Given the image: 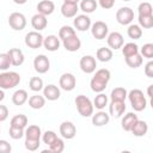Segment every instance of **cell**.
I'll return each mask as SVG.
<instances>
[{
  "instance_id": "cell-1",
  "label": "cell",
  "mask_w": 153,
  "mask_h": 153,
  "mask_svg": "<svg viewBox=\"0 0 153 153\" xmlns=\"http://www.w3.org/2000/svg\"><path fill=\"white\" fill-rule=\"evenodd\" d=\"M110 78H111V73H110L109 69H106V68L97 69L94 72V75L92 76V79L90 81L91 90L96 93L104 92L106 86H108V82H109Z\"/></svg>"
},
{
  "instance_id": "cell-2",
  "label": "cell",
  "mask_w": 153,
  "mask_h": 153,
  "mask_svg": "<svg viewBox=\"0 0 153 153\" xmlns=\"http://www.w3.org/2000/svg\"><path fill=\"white\" fill-rule=\"evenodd\" d=\"M128 99H129V103L131 105V108L134 109V111L136 112H140V111H143L147 106V100H146V97L143 94V92L139 88H134V90H130L128 92Z\"/></svg>"
},
{
  "instance_id": "cell-3",
  "label": "cell",
  "mask_w": 153,
  "mask_h": 153,
  "mask_svg": "<svg viewBox=\"0 0 153 153\" xmlns=\"http://www.w3.org/2000/svg\"><path fill=\"white\" fill-rule=\"evenodd\" d=\"M74 103H75V106H76L79 115H81L82 117H92L94 105L88 97H86L84 94H79L75 97Z\"/></svg>"
},
{
  "instance_id": "cell-4",
  "label": "cell",
  "mask_w": 153,
  "mask_h": 153,
  "mask_svg": "<svg viewBox=\"0 0 153 153\" xmlns=\"http://www.w3.org/2000/svg\"><path fill=\"white\" fill-rule=\"evenodd\" d=\"M22 78L20 74L13 71H5L0 73V88L2 90H10L14 88L19 85Z\"/></svg>"
},
{
  "instance_id": "cell-5",
  "label": "cell",
  "mask_w": 153,
  "mask_h": 153,
  "mask_svg": "<svg viewBox=\"0 0 153 153\" xmlns=\"http://www.w3.org/2000/svg\"><path fill=\"white\" fill-rule=\"evenodd\" d=\"M25 45L31 48V49H38L43 45V42H44V37L42 36V33L39 31H30L25 35Z\"/></svg>"
},
{
  "instance_id": "cell-6",
  "label": "cell",
  "mask_w": 153,
  "mask_h": 153,
  "mask_svg": "<svg viewBox=\"0 0 153 153\" xmlns=\"http://www.w3.org/2000/svg\"><path fill=\"white\" fill-rule=\"evenodd\" d=\"M26 18L20 12H13L8 16V25L14 31H22L26 26Z\"/></svg>"
},
{
  "instance_id": "cell-7",
  "label": "cell",
  "mask_w": 153,
  "mask_h": 153,
  "mask_svg": "<svg viewBox=\"0 0 153 153\" xmlns=\"http://www.w3.org/2000/svg\"><path fill=\"white\" fill-rule=\"evenodd\" d=\"M116 20L121 25H130L134 20V11L128 6L118 8L116 12Z\"/></svg>"
},
{
  "instance_id": "cell-8",
  "label": "cell",
  "mask_w": 153,
  "mask_h": 153,
  "mask_svg": "<svg viewBox=\"0 0 153 153\" xmlns=\"http://www.w3.org/2000/svg\"><path fill=\"white\" fill-rule=\"evenodd\" d=\"M91 33L96 39H104L108 37L109 35V27L108 24L102 22V20H97L94 23H92L91 25Z\"/></svg>"
},
{
  "instance_id": "cell-9",
  "label": "cell",
  "mask_w": 153,
  "mask_h": 153,
  "mask_svg": "<svg viewBox=\"0 0 153 153\" xmlns=\"http://www.w3.org/2000/svg\"><path fill=\"white\" fill-rule=\"evenodd\" d=\"M80 69L86 74H92L96 72L97 68V61L92 55H84L79 61Z\"/></svg>"
},
{
  "instance_id": "cell-10",
  "label": "cell",
  "mask_w": 153,
  "mask_h": 153,
  "mask_svg": "<svg viewBox=\"0 0 153 153\" xmlns=\"http://www.w3.org/2000/svg\"><path fill=\"white\" fill-rule=\"evenodd\" d=\"M33 68H35V71L38 74L47 73L49 71V68H50V61H49V59L45 55H43V54L37 55L33 59Z\"/></svg>"
},
{
  "instance_id": "cell-11",
  "label": "cell",
  "mask_w": 153,
  "mask_h": 153,
  "mask_svg": "<svg viewBox=\"0 0 153 153\" xmlns=\"http://www.w3.org/2000/svg\"><path fill=\"white\" fill-rule=\"evenodd\" d=\"M59 85L60 87L63 90V91H73L76 86V79L74 76V74L72 73H63L61 76H60V80H59Z\"/></svg>"
},
{
  "instance_id": "cell-12",
  "label": "cell",
  "mask_w": 153,
  "mask_h": 153,
  "mask_svg": "<svg viewBox=\"0 0 153 153\" xmlns=\"http://www.w3.org/2000/svg\"><path fill=\"white\" fill-rule=\"evenodd\" d=\"M73 25H74V29L84 32V31H87L88 29H91L92 22H91V18L85 13V14L75 16L74 20H73Z\"/></svg>"
},
{
  "instance_id": "cell-13",
  "label": "cell",
  "mask_w": 153,
  "mask_h": 153,
  "mask_svg": "<svg viewBox=\"0 0 153 153\" xmlns=\"http://www.w3.org/2000/svg\"><path fill=\"white\" fill-rule=\"evenodd\" d=\"M106 42H108L109 48H111L112 50H117V49H122V47L124 44V38H123L122 33H120L117 31H112L108 35Z\"/></svg>"
},
{
  "instance_id": "cell-14",
  "label": "cell",
  "mask_w": 153,
  "mask_h": 153,
  "mask_svg": "<svg viewBox=\"0 0 153 153\" xmlns=\"http://www.w3.org/2000/svg\"><path fill=\"white\" fill-rule=\"evenodd\" d=\"M60 134L66 140H72L76 135V127L71 121H63L60 124Z\"/></svg>"
},
{
  "instance_id": "cell-15",
  "label": "cell",
  "mask_w": 153,
  "mask_h": 153,
  "mask_svg": "<svg viewBox=\"0 0 153 153\" xmlns=\"http://www.w3.org/2000/svg\"><path fill=\"white\" fill-rule=\"evenodd\" d=\"M126 103L121 100H111L109 104V114L114 118H120L126 112Z\"/></svg>"
},
{
  "instance_id": "cell-16",
  "label": "cell",
  "mask_w": 153,
  "mask_h": 153,
  "mask_svg": "<svg viewBox=\"0 0 153 153\" xmlns=\"http://www.w3.org/2000/svg\"><path fill=\"white\" fill-rule=\"evenodd\" d=\"M62 45L67 51L74 53V51H78L81 48V41L76 35H73L71 37L65 38L62 41Z\"/></svg>"
},
{
  "instance_id": "cell-17",
  "label": "cell",
  "mask_w": 153,
  "mask_h": 153,
  "mask_svg": "<svg viewBox=\"0 0 153 153\" xmlns=\"http://www.w3.org/2000/svg\"><path fill=\"white\" fill-rule=\"evenodd\" d=\"M43 96L45 97L47 100H50V102H54V100H57L61 96V91L60 88L54 85V84H49L47 86H44L43 88Z\"/></svg>"
},
{
  "instance_id": "cell-18",
  "label": "cell",
  "mask_w": 153,
  "mask_h": 153,
  "mask_svg": "<svg viewBox=\"0 0 153 153\" xmlns=\"http://www.w3.org/2000/svg\"><path fill=\"white\" fill-rule=\"evenodd\" d=\"M42 129L37 124H31L25 128V140H33V141H41L42 139Z\"/></svg>"
},
{
  "instance_id": "cell-19",
  "label": "cell",
  "mask_w": 153,
  "mask_h": 153,
  "mask_svg": "<svg viewBox=\"0 0 153 153\" xmlns=\"http://www.w3.org/2000/svg\"><path fill=\"white\" fill-rule=\"evenodd\" d=\"M48 25V19H47V16L42 14V13H36L32 16L31 18V26L36 30V31H42L47 27Z\"/></svg>"
},
{
  "instance_id": "cell-20",
  "label": "cell",
  "mask_w": 153,
  "mask_h": 153,
  "mask_svg": "<svg viewBox=\"0 0 153 153\" xmlns=\"http://www.w3.org/2000/svg\"><path fill=\"white\" fill-rule=\"evenodd\" d=\"M7 53H8L10 57H11L12 66L19 67V66H22L24 63L25 56H24V53L22 51V49H19V48H11Z\"/></svg>"
},
{
  "instance_id": "cell-21",
  "label": "cell",
  "mask_w": 153,
  "mask_h": 153,
  "mask_svg": "<svg viewBox=\"0 0 153 153\" xmlns=\"http://www.w3.org/2000/svg\"><path fill=\"white\" fill-rule=\"evenodd\" d=\"M109 121H110V114L103 110H99L98 112L92 115V124L94 127H104L109 123Z\"/></svg>"
},
{
  "instance_id": "cell-22",
  "label": "cell",
  "mask_w": 153,
  "mask_h": 153,
  "mask_svg": "<svg viewBox=\"0 0 153 153\" xmlns=\"http://www.w3.org/2000/svg\"><path fill=\"white\" fill-rule=\"evenodd\" d=\"M80 10L78 4H69V2H63L61 5V14L65 18H74L78 16V11Z\"/></svg>"
},
{
  "instance_id": "cell-23",
  "label": "cell",
  "mask_w": 153,
  "mask_h": 153,
  "mask_svg": "<svg viewBox=\"0 0 153 153\" xmlns=\"http://www.w3.org/2000/svg\"><path fill=\"white\" fill-rule=\"evenodd\" d=\"M137 115L135 112H127L123 117H122V121H121V127L124 131H130L133 126L135 124V122L137 121Z\"/></svg>"
},
{
  "instance_id": "cell-24",
  "label": "cell",
  "mask_w": 153,
  "mask_h": 153,
  "mask_svg": "<svg viewBox=\"0 0 153 153\" xmlns=\"http://www.w3.org/2000/svg\"><path fill=\"white\" fill-rule=\"evenodd\" d=\"M60 37L55 36V35H49L47 37H44V42H43V47L48 50V51H56L60 48Z\"/></svg>"
},
{
  "instance_id": "cell-25",
  "label": "cell",
  "mask_w": 153,
  "mask_h": 153,
  "mask_svg": "<svg viewBox=\"0 0 153 153\" xmlns=\"http://www.w3.org/2000/svg\"><path fill=\"white\" fill-rule=\"evenodd\" d=\"M147 131H148V124H147V122H145L142 120H137L130 130V133L136 137L145 136L147 134Z\"/></svg>"
},
{
  "instance_id": "cell-26",
  "label": "cell",
  "mask_w": 153,
  "mask_h": 153,
  "mask_svg": "<svg viewBox=\"0 0 153 153\" xmlns=\"http://www.w3.org/2000/svg\"><path fill=\"white\" fill-rule=\"evenodd\" d=\"M55 11V4L51 0H42L37 4V12L44 16H50Z\"/></svg>"
},
{
  "instance_id": "cell-27",
  "label": "cell",
  "mask_w": 153,
  "mask_h": 153,
  "mask_svg": "<svg viewBox=\"0 0 153 153\" xmlns=\"http://www.w3.org/2000/svg\"><path fill=\"white\" fill-rule=\"evenodd\" d=\"M27 100H29V94L23 88H19V90L14 91L13 94H12V103L17 106H20V105L25 104Z\"/></svg>"
},
{
  "instance_id": "cell-28",
  "label": "cell",
  "mask_w": 153,
  "mask_h": 153,
  "mask_svg": "<svg viewBox=\"0 0 153 153\" xmlns=\"http://www.w3.org/2000/svg\"><path fill=\"white\" fill-rule=\"evenodd\" d=\"M114 56L112 49L111 48H106V47H102L96 51V59L100 62H109Z\"/></svg>"
},
{
  "instance_id": "cell-29",
  "label": "cell",
  "mask_w": 153,
  "mask_h": 153,
  "mask_svg": "<svg viewBox=\"0 0 153 153\" xmlns=\"http://www.w3.org/2000/svg\"><path fill=\"white\" fill-rule=\"evenodd\" d=\"M45 97L44 96H41V94H33L29 98V106L31 109H35V110H38V109H42L44 105H45Z\"/></svg>"
},
{
  "instance_id": "cell-30",
  "label": "cell",
  "mask_w": 153,
  "mask_h": 153,
  "mask_svg": "<svg viewBox=\"0 0 153 153\" xmlns=\"http://www.w3.org/2000/svg\"><path fill=\"white\" fill-rule=\"evenodd\" d=\"M79 7L84 13L88 14V13H92L97 10L98 1L97 0H81L79 4Z\"/></svg>"
},
{
  "instance_id": "cell-31",
  "label": "cell",
  "mask_w": 153,
  "mask_h": 153,
  "mask_svg": "<svg viewBox=\"0 0 153 153\" xmlns=\"http://www.w3.org/2000/svg\"><path fill=\"white\" fill-rule=\"evenodd\" d=\"M27 117L24 115V114H18V115H14L12 118H11V122H10V126L12 127H18V128H26L27 127Z\"/></svg>"
},
{
  "instance_id": "cell-32",
  "label": "cell",
  "mask_w": 153,
  "mask_h": 153,
  "mask_svg": "<svg viewBox=\"0 0 153 153\" xmlns=\"http://www.w3.org/2000/svg\"><path fill=\"white\" fill-rule=\"evenodd\" d=\"M124 60H126L127 66L130 67V68H134V69L139 68L143 62V57L140 53H137L135 55H131V56H128V57H124Z\"/></svg>"
},
{
  "instance_id": "cell-33",
  "label": "cell",
  "mask_w": 153,
  "mask_h": 153,
  "mask_svg": "<svg viewBox=\"0 0 153 153\" xmlns=\"http://www.w3.org/2000/svg\"><path fill=\"white\" fill-rule=\"evenodd\" d=\"M127 35L131 39H140L142 37V27L139 24H130L127 29Z\"/></svg>"
},
{
  "instance_id": "cell-34",
  "label": "cell",
  "mask_w": 153,
  "mask_h": 153,
  "mask_svg": "<svg viewBox=\"0 0 153 153\" xmlns=\"http://www.w3.org/2000/svg\"><path fill=\"white\" fill-rule=\"evenodd\" d=\"M127 97H128V92L124 87H115V88H112V91L110 93V99L111 100L124 102Z\"/></svg>"
},
{
  "instance_id": "cell-35",
  "label": "cell",
  "mask_w": 153,
  "mask_h": 153,
  "mask_svg": "<svg viewBox=\"0 0 153 153\" xmlns=\"http://www.w3.org/2000/svg\"><path fill=\"white\" fill-rule=\"evenodd\" d=\"M140 53V49H139V45L134 42H129V43H126L123 44L122 47V54L124 57H128V56H131V55H135Z\"/></svg>"
},
{
  "instance_id": "cell-36",
  "label": "cell",
  "mask_w": 153,
  "mask_h": 153,
  "mask_svg": "<svg viewBox=\"0 0 153 153\" xmlns=\"http://www.w3.org/2000/svg\"><path fill=\"white\" fill-rule=\"evenodd\" d=\"M29 87L33 92L42 91L44 88V84H43L42 78H39V76H32V78H30V80H29Z\"/></svg>"
},
{
  "instance_id": "cell-37",
  "label": "cell",
  "mask_w": 153,
  "mask_h": 153,
  "mask_svg": "<svg viewBox=\"0 0 153 153\" xmlns=\"http://www.w3.org/2000/svg\"><path fill=\"white\" fill-rule=\"evenodd\" d=\"M93 105H94L96 109L103 110V109L108 105V96H106L105 93H103V92L98 93V94L94 97V99H93Z\"/></svg>"
},
{
  "instance_id": "cell-38",
  "label": "cell",
  "mask_w": 153,
  "mask_h": 153,
  "mask_svg": "<svg viewBox=\"0 0 153 153\" xmlns=\"http://www.w3.org/2000/svg\"><path fill=\"white\" fill-rule=\"evenodd\" d=\"M65 149V142L62 139L57 137L56 141L54 143H51L50 146H48V151H44L43 153H47V152H51V153H61L63 152Z\"/></svg>"
},
{
  "instance_id": "cell-39",
  "label": "cell",
  "mask_w": 153,
  "mask_h": 153,
  "mask_svg": "<svg viewBox=\"0 0 153 153\" xmlns=\"http://www.w3.org/2000/svg\"><path fill=\"white\" fill-rule=\"evenodd\" d=\"M137 13H139V16H151V14H153V5L147 2V1L141 2L137 6Z\"/></svg>"
},
{
  "instance_id": "cell-40",
  "label": "cell",
  "mask_w": 153,
  "mask_h": 153,
  "mask_svg": "<svg viewBox=\"0 0 153 153\" xmlns=\"http://www.w3.org/2000/svg\"><path fill=\"white\" fill-rule=\"evenodd\" d=\"M73 35H76L75 29L72 27V26H69V25H63V26H61V29L59 30V37H60L61 41H63V39L67 38V37H71V36H73Z\"/></svg>"
},
{
  "instance_id": "cell-41",
  "label": "cell",
  "mask_w": 153,
  "mask_h": 153,
  "mask_svg": "<svg viewBox=\"0 0 153 153\" xmlns=\"http://www.w3.org/2000/svg\"><path fill=\"white\" fill-rule=\"evenodd\" d=\"M57 137H59V136H57V134H56L54 130H47V131H44V133L42 134V141H43V143H45L47 146H50L51 143H54Z\"/></svg>"
},
{
  "instance_id": "cell-42",
  "label": "cell",
  "mask_w": 153,
  "mask_h": 153,
  "mask_svg": "<svg viewBox=\"0 0 153 153\" xmlns=\"http://www.w3.org/2000/svg\"><path fill=\"white\" fill-rule=\"evenodd\" d=\"M137 20H139V25L142 29L153 27V14H151V16H139Z\"/></svg>"
},
{
  "instance_id": "cell-43",
  "label": "cell",
  "mask_w": 153,
  "mask_h": 153,
  "mask_svg": "<svg viewBox=\"0 0 153 153\" xmlns=\"http://www.w3.org/2000/svg\"><path fill=\"white\" fill-rule=\"evenodd\" d=\"M8 134H10V137H11V139H13V140H19V139H22L23 136H25V129H24V128H18V127H12V126H10Z\"/></svg>"
},
{
  "instance_id": "cell-44",
  "label": "cell",
  "mask_w": 153,
  "mask_h": 153,
  "mask_svg": "<svg viewBox=\"0 0 153 153\" xmlns=\"http://www.w3.org/2000/svg\"><path fill=\"white\" fill-rule=\"evenodd\" d=\"M140 54L142 57H146L148 60L153 59V43H146L140 48Z\"/></svg>"
},
{
  "instance_id": "cell-45",
  "label": "cell",
  "mask_w": 153,
  "mask_h": 153,
  "mask_svg": "<svg viewBox=\"0 0 153 153\" xmlns=\"http://www.w3.org/2000/svg\"><path fill=\"white\" fill-rule=\"evenodd\" d=\"M11 65H12V62H11V57H10L8 53L0 54V69L2 72H5V71H7L10 68Z\"/></svg>"
},
{
  "instance_id": "cell-46",
  "label": "cell",
  "mask_w": 153,
  "mask_h": 153,
  "mask_svg": "<svg viewBox=\"0 0 153 153\" xmlns=\"http://www.w3.org/2000/svg\"><path fill=\"white\" fill-rule=\"evenodd\" d=\"M25 148L30 152H35L41 146V141H33V140H25Z\"/></svg>"
},
{
  "instance_id": "cell-47",
  "label": "cell",
  "mask_w": 153,
  "mask_h": 153,
  "mask_svg": "<svg viewBox=\"0 0 153 153\" xmlns=\"http://www.w3.org/2000/svg\"><path fill=\"white\" fill-rule=\"evenodd\" d=\"M116 0H98V5L103 8V10H110L114 7Z\"/></svg>"
},
{
  "instance_id": "cell-48",
  "label": "cell",
  "mask_w": 153,
  "mask_h": 153,
  "mask_svg": "<svg viewBox=\"0 0 153 153\" xmlns=\"http://www.w3.org/2000/svg\"><path fill=\"white\" fill-rule=\"evenodd\" d=\"M145 75L147 78H153V59L149 60L146 65H145Z\"/></svg>"
},
{
  "instance_id": "cell-49",
  "label": "cell",
  "mask_w": 153,
  "mask_h": 153,
  "mask_svg": "<svg viewBox=\"0 0 153 153\" xmlns=\"http://www.w3.org/2000/svg\"><path fill=\"white\" fill-rule=\"evenodd\" d=\"M12 147L6 140H0V152L1 153H11Z\"/></svg>"
},
{
  "instance_id": "cell-50",
  "label": "cell",
  "mask_w": 153,
  "mask_h": 153,
  "mask_svg": "<svg viewBox=\"0 0 153 153\" xmlns=\"http://www.w3.org/2000/svg\"><path fill=\"white\" fill-rule=\"evenodd\" d=\"M7 117H8V109H7L6 105L1 104V105H0V122L6 121Z\"/></svg>"
},
{
  "instance_id": "cell-51",
  "label": "cell",
  "mask_w": 153,
  "mask_h": 153,
  "mask_svg": "<svg viewBox=\"0 0 153 153\" xmlns=\"http://www.w3.org/2000/svg\"><path fill=\"white\" fill-rule=\"evenodd\" d=\"M146 92H147V96H149V98L153 97V84L147 87V91H146Z\"/></svg>"
},
{
  "instance_id": "cell-52",
  "label": "cell",
  "mask_w": 153,
  "mask_h": 153,
  "mask_svg": "<svg viewBox=\"0 0 153 153\" xmlns=\"http://www.w3.org/2000/svg\"><path fill=\"white\" fill-rule=\"evenodd\" d=\"M26 1H27V0H13V2L17 4V5H24Z\"/></svg>"
},
{
  "instance_id": "cell-53",
  "label": "cell",
  "mask_w": 153,
  "mask_h": 153,
  "mask_svg": "<svg viewBox=\"0 0 153 153\" xmlns=\"http://www.w3.org/2000/svg\"><path fill=\"white\" fill-rule=\"evenodd\" d=\"M81 0H63V2H69V4H79Z\"/></svg>"
},
{
  "instance_id": "cell-54",
  "label": "cell",
  "mask_w": 153,
  "mask_h": 153,
  "mask_svg": "<svg viewBox=\"0 0 153 153\" xmlns=\"http://www.w3.org/2000/svg\"><path fill=\"white\" fill-rule=\"evenodd\" d=\"M4 91H5V90H2V88H1V91H0V100H2V99H4Z\"/></svg>"
},
{
  "instance_id": "cell-55",
  "label": "cell",
  "mask_w": 153,
  "mask_h": 153,
  "mask_svg": "<svg viewBox=\"0 0 153 153\" xmlns=\"http://www.w3.org/2000/svg\"><path fill=\"white\" fill-rule=\"evenodd\" d=\"M149 105H151V108L153 109V97H151V99H149Z\"/></svg>"
},
{
  "instance_id": "cell-56",
  "label": "cell",
  "mask_w": 153,
  "mask_h": 153,
  "mask_svg": "<svg viewBox=\"0 0 153 153\" xmlns=\"http://www.w3.org/2000/svg\"><path fill=\"white\" fill-rule=\"evenodd\" d=\"M123 1H130V0H123Z\"/></svg>"
}]
</instances>
